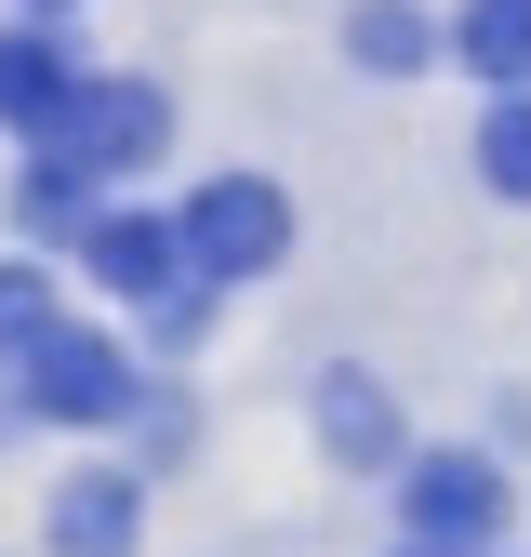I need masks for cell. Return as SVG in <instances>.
Segmentation results:
<instances>
[{
    "mask_svg": "<svg viewBox=\"0 0 531 557\" xmlns=\"http://www.w3.org/2000/svg\"><path fill=\"white\" fill-rule=\"evenodd\" d=\"M81 186H94V173H66V160L40 147V160L14 173V226H27V239H81V226H94V213H81Z\"/></svg>",
    "mask_w": 531,
    "mask_h": 557,
    "instance_id": "8fae6325",
    "label": "cell"
},
{
    "mask_svg": "<svg viewBox=\"0 0 531 557\" xmlns=\"http://www.w3.org/2000/svg\"><path fill=\"white\" fill-rule=\"evenodd\" d=\"M319 438H332V465H412L398 398H385L372 372H319Z\"/></svg>",
    "mask_w": 531,
    "mask_h": 557,
    "instance_id": "ba28073f",
    "label": "cell"
},
{
    "mask_svg": "<svg viewBox=\"0 0 531 557\" xmlns=\"http://www.w3.org/2000/svg\"><path fill=\"white\" fill-rule=\"evenodd\" d=\"M398 518H412V544H439V557H479L505 531L492 451H412V465H398Z\"/></svg>",
    "mask_w": 531,
    "mask_h": 557,
    "instance_id": "3957f363",
    "label": "cell"
},
{
    "mask_svg": "<svg viewBox=\"0 0 531 557\" xmlns=\"http://www.w3.org/2000/svg\"><path fill=\"white\" fill-rule=\"evenodd\" d=\"M452 53L479 66L492 94H518L531 81V0H465V14H452Z\"/></svg>",
    "mask_w": 531,
    "mask_h": 557,
    "instance_id": "9c48e42d",
    "label": "cell"
},
{
    "mask_svg": "<svg viewBox=\"0 0 531 557\" xmlns=\"http://www.w3.org/2000/svg\"><path fill=\"white\" fill-rule=\"evenodd\" d=\"M81 265L107 278V293H133V306H173L186 278H199L186 226H160V213H94V226H81Z\"/></svg>",
    "mask_w": 531,
    "mask_h": 557,
    "instance_id": "5b68a950",
    "label": "cell"
},
{
    "mask_svg": "<svg viewBox=\"0 0 531 557\" xmlns=\"http://www.w3.org/2000/svg\"><path fill=\"white\" fill-rule=\"evenodd\" d=\"M133 544H147V492H133L120 465L53 478V557H133Z\"/></svg>",
    "mask_w": 531,
    "mask_h": 557,
    "instance_id": "8992f818",
    "label": "cell"
},
{
    "mask_svg": "<svg viewBox=\"0 0 531 557\" xmlns=\"http://www.w3.org/2000/svg\"><path fill=\"white\" fill-rule=\"evenodd\" d=\"M186 252H199V278H266L293 252V199L266 186V173H213L186 199Z\"/></svg>",
    "mask_w": 531,
    "mask_h": 557,
    "instance_id": "7a4b0ae2",
    "label": "cell"
},
{
    "mask_svg": "<svg viewBox=\"0 0 531 557\" xmlns=\"http://www.w3.org/2000/svg\"><path fill=\"white\" fill-rule=\"evenodd\" d=\"M14 372H27V411H53V425H120L133 411V359L107 332H81V319H53Z\"/></svg>",
    "mask_w": 531,
    "mask_h": 557,
    "instance_id": "277c9868",
    "label": "cell"
},
{
    "mask_svg": "<svg viewBox=\"0 0 531 557\" xmlns=\"http://www.w3.org/2000/svg\"><path fill=\"white\" fill-rule=\"evenodd\" d=\"M66 94H81V53H66L40 14H27V27H0V120H14V133H53Z\"/></svg>",
    "mask_w": 531,
    "mask_h": 557,
    "instance_id": "52a82bcc",
    "label": "cell"
},
{
    "mask_svg": "<svg viewBox=\"0 0 531 557\" xmlns=\"http://www.w3.org/2000/svg\"><path fill=\"white\" fill-rule=\"evenodd\" d=\"M27 14H66V0H27Z\"/></svg>",
    "mask_w": 531,
    "mask_h": 557,
    "instance_id": "5bb4252c",
    "label": "cell"
},
{
    "mask_svg": "<svg viewBox=\"0 0 531 557\" xmlns=\"http://www.w3.org/2000/svg\"><path fill=\"white\" fill-rule=\"evenodd\" d=\"M160 133H173V107H160L147 81H94V66H81V94H66L53 133H27V147H53L66 173H147Z\"/></svg>",
    "mask_w": 531,
    "mask_h": 557,
    "instance_id": "6da1fadb",
    "label": "cell"
},
{
    "mask_svg": "<svg viewBox=\"0 0 531 557\" xmlns=\"http://www.w3.org/2000/svg\"><path fill=\"white\" fill-rule=\"evenodd\" d=\"M412 557H439V544H412Z\"/></svg>",
    "mask_w": 531,
    "mask_h": 557,
    "instance_id": "9a60e30c",
    "label": "cell"
},
{
    "mask_svg": "<svg viewBox=\"0 0 531 557\" xmlns=\"http://www.w3.org/2000/svg\"><path fill=\"white\" fill-rule=\"evenodd\" d=\"M425 14H412V0H359V14H346V53L372 66V81H412V66H425Z\"/></svg>",
    "mask_w": 531,
    "mask_h": 557,
    "instance_id": "30bf717a",
    "label": "cell"
},
{
    "mask_svg": "<svg viewBox=\"0 0 531 557\" xmlns=\"http://www.w3.org/2000/svg\"><path fill=\"white\" fill-rule=\"evenodd\" d=\"M479 173H492V199L531 213V94H505V107L479 120Z\"/></svg>",
    "mask_w": 531,
    "mask_h": 557,
    "instance_id": "7c38bea8",
    "label": "cell"
},
{
    "mask_svg": "<svg viewBox=\"0 0 531 557\" xmlns=\"http://www.w3.org/2000/svg\"><path fill=\"white\" fill-rule=\"evenodd\" d=\"M40 332H53V278L40 265H0V359H27Z\"/></svg>",
    "mask_w": 531,
    "mask_h": 557,
    "instance_id": "4fadbf2b",
    "label": "cell"
}]
</instances>
